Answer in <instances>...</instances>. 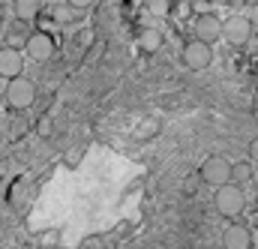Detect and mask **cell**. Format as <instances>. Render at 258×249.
<instances>
[{"instance_id": "obj_1", "label": "cell", "mask_w": 258, "mask_h": 249, "mask_svg": "<svg viewBox=\"0 0 258 249\" xmlns=\"http://www.w3.org/2000/svg\"><path fill=\"white\" fill-rule=\"evenodd\" d=\"M198 174H201V180L207 186L222 189V186H228V183H234V162L225 159V156H207L201 162V171Z\"/></svg>"}, {"instance_id": "obj_2", "label": "cell", "mask_w": 258, "mask_h": 249, "mask_svg": "<svg viewBox=\"0 0 258 249\" xmlns=\"http://www.w3.org/2000/svg\"><path fill=\"white\" fill-rule=\"evenodd\" d=\"M213 207L219 210V216L237 219V216L243 213V207H246V192H243V186L228 183V186L216 189V192H213Z\"/></svg>"}, {"instance_id": "obj_3", "label": "cell", "mask_w": 258, "mask_h": 249, "mask_svg": "<svg viewBox=\"0 0 258 249\" xmlns=\"http://www.w3.org/2000/svg\"><path fill=\"white\" fill-rule=\"evenodd\" d=\"M3 99H6V105L12 108V111H27V108H33V102H36V84L30 81V78H15V81H6V93H3Z\"/></svg>"}, {"instance_id": "obj_4", "label": "cell", "mask_w": 258, "mask_h": 249, "mask_svg": "<svg viewBox=\"0 0 258 249\" xmlns=\"http://www.w3.org/2000/svg\"><path fill=\"white\" fill-rule=\"evenodd\" d=\"M24 51H27V57L33 63H45L54 57V51H57V45H54V36L51 33H45V30H33V33H27V45H24Z\"/></svg>"}, {"instance_id": "obj_5", "label": "cell", "mask_w": 258, "mask_h": 249, "mask_svg": "<svg viewBox=\"0 0 258 249\" xmlns=\"http://www.w3.org/2000/svg\"><path fill=\"white\" fill-rule=\"evenodd\" d=\"M180 57L183 63L192 69V72H204L210 63H213V48L207 45V42H201V39H189V42H183V51H180Z\"/></svg>"}, {"instance_id": "obj_6", "label": "cell", "mask_w": 258, "mask_h": 249, "mask_svg": "<svg viewBox=\"0 0 258 249\" xmlns=\"http://www.w3.org/2000/svg\"><path fill=\"white\" fill-rule=\"evenodd\" d=\"M222 36H225V21H222L219 15H213V12H201V15L195 18V39L213 45V42H219Z\"/></svg>"}, {"instance_id": "obj_7", "label": "cell", "mask_w": 258, "mask_h": 249, "mask_svg": "<svg viewBox=\"0 0 258 249\" xmlns=\"http://www.w3.org/2000/svg\"><path fill=\"white\" fill-rule=\"evenodd\" d=\"M252 21L246 18V15H231V18H225V42H231V45H246L249 39H252Z\"/></svg>"}, {"instance_id": "obj_8", "label": "cell", "mask_w": 258, "mask_h": 249, "mask_svg": "<svg viewBox=\"0 0 258 249\" xmlns=\"http://www.w3.org/2000/svg\"><path fill=\"white\" fill-rule=\"evenodd\" d=\"M24 72V54L18 48H0V78L15 81Z\"/></svg>"}, {"instance_id": "obj_9", "label": "cell", "mask_w": 258, "mask_h": 249, "mask_svg": "<svg viewBox=\"0 0 258 249\" xmlns=\"http://www.w3.org/2000/svg\"><path fill=\"white\" fill-rule=\"evenodd\" d=\"M222 246L225 249H255L252 246V228L246 225H228L225 234H222Z\"/></svg>"}, {"instance_id": "obj_10", "label": "cell", "mask_w": 258, "mask_h": 249, "mask_svg": "<svg viewBox=\"0 0 258 249\" xmlns=\"http://www.w3.org/2000/svg\"><path fill=\"white\" fill-rule=\"evenodd\" d=\"M162 42H165V36H162V30H156V27H144V30L138 33V48H141V51H147V54L159 51V48H162Z\"/></svg>"}, {"instance_id": "obj_11", "label": "cell", "mask_w": 258, "mask_h": 249, "mask_svg": "<svg viewBox=\"0 0 258 249\" xmlns=\"http://www.w3.org/2000/svg\"><path fill=\"white\" fill-rule=\"evenodd\" d=\"M12 12L18 21H33L39 15V0H12Z\"/></svg>"}, {"instance_id": "obj_12", "label": "cell", "mask_w": 258, "mask_h": 249, "mask_svg": "<svg viewBox=\"0 0 258 249\" xmlns=\"http://www.w3.org/2000/svg\"><path fill=\"white\" fill-rule=\"evenodd\" d=\"M252 171H255V162H234V183L243 186V183H252Z\"/></svg>"}, {"instance_id": "obj_13", "label": "cell", "mask_w": 258, "mask_h": 249, "mask_svg": "<svg viewBox=\"0 0 258 249\" xmlns=\"http://www.w3.org/2000/svg\"><path fill=\"white\" fill-rule=\"evenodd\" d=\"M36 132H39L42 138H51V135H54V120H51L48 114H42V117L36 120Z\"/></svg>"}, {"instance_id": "obj_14", "label": "cell", "mask_w": 258, "mask_h": 249, "mask_svg": "<svg viewBox=\"0 0 258 249\" xmlns=\"http://www.w3.org/2000/svg\"><path fill=\"white\" fill-rule=\"evenodd\" d=\"M90 42H93V30H84V33H78V36H75V45H78L81 51H84Z\"/></svg>"}, {"instance_id": "obj_15", "label": "cell", "mask_w": 258, "mask_h": 249, "mask_svg": "<svg viewBox=\"0 0 258 249\" xmlns=\"http://www.w3.org/2000/svg\"><path fill=\"white\" fill-rule=\"evenodd\" d=\"M66 3H69V9H75V12H81V9L93 6V0H66Z\"/></svg>"}, {"instance_id": "obj_16", "label": "cell", "mask_w": 258, "mask_h": 249, "mask_svg": "<svg viewBox=\"0 0 258 249\" xmlns=\"http://www.w3.org/2000/svg\"><path fill=\"white\" fill-rule=\"evenodd\" d=\"M81 156H84V147H75V150H72V153L66 156V165H75V162H78Z\"/></svg>"}, {"instance_id": "obj_17", "label": "cell", "mask_w": 258, "mask_h": 249, "mask_svg": "<svg viewBox=\"0 0 258 249\" xmlns=\"http://www.w3.org/2000/svg\"><path fill=\"white\" fill-rule=\"evenodd\" d=\"M150 9L159 12V15H165V12H168V3H165V0H150Z\"/></svg>"}, {"instance_id": "obj_18", "label": "cell", "mask_w": 258, "mask_h": 249, "mask_svg": "<svg viewBox=\"0 0 258 249\" xmlns=\"http://www.w3.org/2000/svg\"><path fill=\"white\" fill-rule=\"evenodd\" d=\"M249 162H255L258 165V135L249 141Z\"/></svg>"}, {"instance_id": "obj_19", "label": "cell", "mask_w": 258, "mask_h": 249, "mask_svg": "<svg viewBox=\"0 0 258 249\" xmlns=\"http://www.w3.org/2000/svg\"><path fill=\"white\" fill-rule=\"evenodd\" d=\"M246 18L252 21V27H258V0L252 3V6H249V12H246Z\"/></svg>"}, {"instance_id": "obj_20", "label": "cell", "mask_w": 258, "mask_h": 249, "mask_svg": "<svg viewBox=\"0 0 258 249\" xmlns=\"http://www.w3.org/2000/svg\"><path fill=\"white\" fill-rule=\"evenodd\" d=\"M252 246L258 249V228H252Z\"/></svg>"}, {"instance_id": "obj_21", "label": "cell", "mask_w": 258, "mask_h": 249, "mask_svg": "<svg viewBox=\"0 0 258 249\" xmlns=\"http://www.w3.org/2000/svg\"><path fill=\"white\" fill-rule=\"evenodd\" d=\"M252 186H258V165H255V171H252Z\"/></svg>"}]
</instances>
